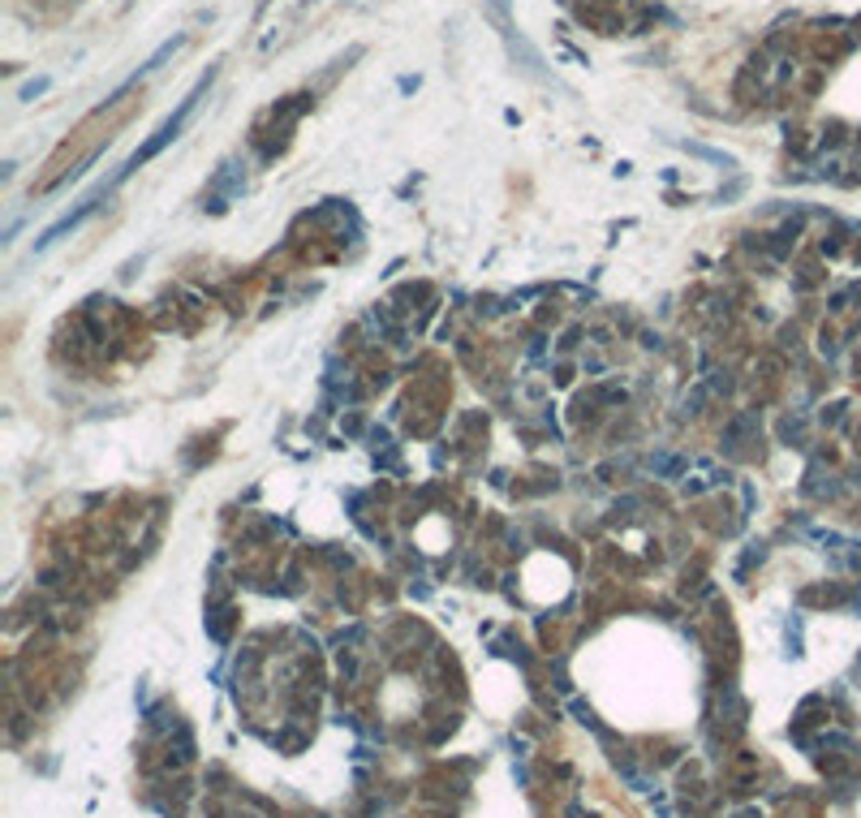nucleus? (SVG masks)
<instances>
[{
    "instance_id": "nucleus-2",
    "label": "nucleus",
    "mask_w": 861,
    "mask_h": 818,
    "mask_svg": "<svg viewBox=\"0 0 861 818\" xmlns=\"http://www.w3.org/2000/svg\"><path fill=\"white\" fill-rule=\"evenodd\" d=\"M48 86H52V78H35V82H26V86H22V99H35V95H44Z\"/></svg>"
},
{
    "instance_id": "nucleus-1",
    "label": "nucleus",
    "mask_w": 861,
    "mask_h": 818,
    "mask_svg": "<svg viewBox=\"0 0 861 818\" xmlns=\"http://www.w3.org/2000/svg\"><path fill=\"white\" fill-rule=\"evenodd\" d=\"M207 86H211V74H207V78H203V82H198V86H194V91H190L186 99H181V108H177V112H173V116H168V121H164V125L156 129V138H147V143H142V147H138V151L129 156V164H125V168H121L116 177H129L134 168H142L147 160H156V156H160V151H164L168 143H177V138H181V129H186V121H190V112H194V108H198V99L207 95Z\"/></svg>"
}]
</instances>
